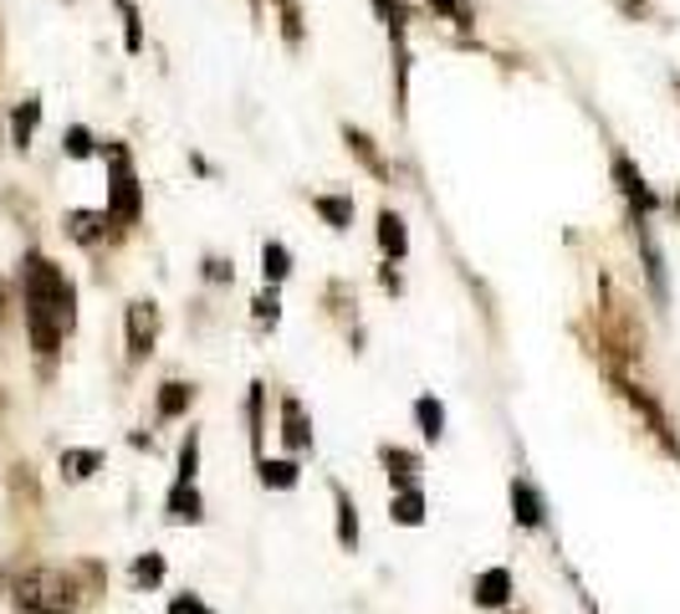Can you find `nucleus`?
<instances>
[{"instance_id":"obj_1","label":"nucleus","mask_w":680,"mask_h":614,"mask_svg":"<svg viewBox=\"0 0 680 614\" xmlns=\"http://www.w3.org/2000/svg\"><path fill=\"white\" fill-rule=\"evenodd\" d=\"M21 292H26V328H31V348L52 359L62 348V338L77 323V298L73 282L57 271V261H46L42 252H31L21 261Z\"/></svg>"},{"instance_id":"obj_2","label":"nucleus","mask_w":680,"mask_h":614,"mask_svg":"<svg viewBox=\"0 0 680 614\" xmlns=\"http://www.w3.org/2000/svg\"><path fill=\"white\" fill-rule=\"evenodd\" d=\"M15 610L21 614H73L77 610V584L62 569H26L15 579Z\"/></svg>"},{"instance_id":"obj_3","label":"nucleus","mask_w":680,"mask_h":614,"mask_svg":"<svg viewBox=\"0 0 680 614\" xmlns=\"http://www.w3.org/2000/svg\"><path fill=\"white\" fill-rule=\"evenodd\" d=\"M138 210H144V196H138L129 149H123V144H108V221H113V225H134Z\"/></svg>"},{"instance_id":"obj_4","label":"nucleus","mask_w":680,"mask_h":614,"mask_svg":"<svg viewBox=\"0 0 680 614\" xmlns=\"http://www.w3.org/2000/svg\"><path fill=\"white\" fill-rule=\"evenodd\" d=\"M159 338V308L154 302H129V359H148Z\"/></svg>"},{"instance_id":"obj_5","label":"nucleus","mask_w":680,"mask_h":614,"mask_svg":"<svg viewBox=\"0 0 680 614\" xmlns=\"http://www.w3.org/2000/svg\"><path fill=\"white\" fill-rule=\"evenodd\" d=\"M108 210H73V215H67V236L73 241H82V246H98V241L108 236Z\"/></svg>"},{"instance_id":"obj_6","label":"nucleus","mask_w":680,"mask_h":614,"mask_svg":"<svg viewBox=\"0 0 680 614\" xmlns=\"http://www.w3.org/2000/svg\"><path fill=\"white\" fill-rule=\"evenodd\" d=\"M614 180H620V190L629 196V205L635 210H655V196H650V185L639 180V169L624 159V154H614Z\"/></svg>"},{"instance_id":"obj_7","label":"nucleus","mask_w":680,"mask_h":614,"mask_svg":"<svg viewBox=\"0 0 680 614\" xmlns=\"http://www.w3.org/2000/svg\"><path fill=\"white\" fill-rule=\"evenodd\" d=\"M281 440L292 450H308L312 446V431H308V415H302V405H297L292 394L281 400Z\"/></svg>"},{"instance_id":"obj_8","label":"nucleus","mask_w":680,"mask_h":614,"mask_svg":"<svg viewBox=\"0 0 680 614\" xmlns=\"http://www.w3.org/2000/svg\"><path fill=\"white\" fill-rule=\"evenodd\" d=\"M512 600V573L506 569H487L476 579V604H487V610H502Z\"/></svg>"},{"instance_id":"obj_9","label":"nucleus","mask_w":680,"mask_h":614,"mask_svg":"<svg viewBox=\"0 0 680 614\" xmlns=\"http://www.w3.org/2000/svg\"><path fill=\"white\" fill-rule=\"evenodd\" d=\"M169 517L175 523H200L205 517V502L194 492V481H175V492H169Z\"/></svg>"},{"instance_id":"obj_10","label":"nucleus","mask_w":680,"mask_h":614,"mask_svg":"<svg viewBox=\"0 0 680 614\" xmlns=\"http://www.w3.org/2000/svg\"><path fill=\"white\" fill-rule=\"evenodd\" d=\"M389 517L400 527H420L425 523V496H420V487H410V492H394V502H389Z\"/></svg>"},{"instance_id":"obj_11","label":"nucleus","mask_w":680,"mask_h":614,"mask_svg":"<svg viewBox=\"0 0 680 614\" xmlns=\"http://www.w3.org/2000/svg\"><path fill=\"white\" fill-rule=\"evenodd\" d=\"M384 466H389V481H394V492H410V487H414V471H420V461H414L410 450L384 446Z\"/></svg>"},{"instance_id":"obj_12","label":"nucleus","mask_w":680,"mask_h":614,"mask_svg":"<svg viewBox=\"0 0 680 614\" xmlns=\"http://www.w3.org/2000/svg\"><path fill=\"white\" fill-rule=\"evenodd\" d=\"M379 246H384L394 261L410 252V231H404V221L394 215V210H384V215H379Z\"/></svg>"},{"instance_id":"obj_13","label":"nucleus","mask_w":680,"mask_h":614,"mask_svg":"<svg viewBox=\"0 0 680 614\" xmlns=\"http://www.w3.org/2000/svg\"><path fill=\"white\" fill-rule=\"evenodd\" d=\"M512 512H517L522 527H543V502H537V492L527 481H512Z\"/></svg>"},{"instance_id":"obj_14","label":"nucleus","mask_w":680,"mask_h":614,"mask_svg":"<svg viewBox=\"0 0 680 614\" xmlns=\"http://www.w3.org/2000/svg\"><path fill=\"white\" fill-rule=\"evenodd\" d=\"M36 123H42V103H36V98H26V103L15 108V119H11V144H15V149H26V144H31Z\"/></svg>"},{"instance_id":"obj_15","label":"nucleus","mask_w":680,"mask_h":614,"mask_svg":"<svg viewBox=\"0 0 680 614\" xmlns=\"http://www.w3.org/2000/svg\"><path fill=\"white\" fill-rule=\"evenodd\" d=\"M103 466V450H62V477L67 481H88Z\"/></svg>"},{"instance_id":"obj_16","label":"nucleus","mask_w":680,"mask_h":614,"mask_svg":"<svg viewBox=\"0 0 680 614\" xmlns=\"http://www.w3.org/2000/svg\"><path fill=\"white\" fill-rule=\"evenodd\" d=\"M312 210H317L333 231H348V225H354V200H343V196H317Z\"/></svg>"},{"instance_id":"obj_17","label":"nucleus","mask_w":680,"mask_h":614,"mask_svg":"<svg viewBox=\"0 0 680 614\" xmlns=\"http://www.w3.org/2000/svg\"><path fill=\"white\" fill-rule=\"evenodd\" d=\"M190 400H194V390H190V384H179V379H169V384H164V390H159V415H164V420H179V415H185V410H190Z\"/></svg>"},{"instance_id":"obj_18","label":"nucleus","mask_w":680,"mask_h":614,"mask_svg":"<svg viewBox=\"0 0 680 614\" xmlns=\"http://www.w3.org/2000/svg\"><path fill=\"white\" fill-rule=\"evenodd\" d=\"M414 420H420V431L430 435V440H441L445 435V410H441V400H414Z\"/></svg>"},{"instance_id":"obj_19","label":"nucleus","mask_w":680,"mask_h":614,"mask_svg":"<svg viewBox=\"0 0 680 614\" xmlns=\"http://www.w3.org/2000/svg\"><path fill=\"white\" fill-rule=\"evenodd\" d=\"M333 502H338V543H343V548H354V543H358L354 502H348V492H343V487H333Z\"/></svg>"},{"instance_id":"obj_20","label":"nucleus","mask_w":680,"mask_h":614,"mask_svg":"<svg viewBox=\"0 0 680 614\" xmlns=\"http://www.w3.org/2000/svg\"><path fill=\"white\" fill-rule=\"evenodd\" d=\"M261 271H267V282L277 287L287 271H292V256H287V246H277V241H267L261 246Z\"/></svg>"},{"instance_id":"obj_21","label":"nucleus","mask_w":680,"mask_h":614,"mask_svg":"<svg viewBox=\"0 0 680 614\" xmlns=\"http://www.w3.org/2000/svg\"><path fill=\"white\" fill-rule=\"evenodd\" d=\"M261 487H277V492L297 487V461H261Z\"/></svg>"},{"instance_id":"obj_22","label":"nucleus","mask_w":680,"mask_h":614,"mask_svg":"<svg viewBox=\"0 0 680 614\" xmlns=\"http://www.w3.org/2000/svg\"><path fill=\"white\" fill-rule=\"evenodd\" d=\"M159 579H164V558H159V554H144V558L134 563V584H138V589H154Z\"/></svg>"},{"instance_id":"obj_23","label":"nucleus","mask_w":680,"mask_h":614,"mask_svg":"<svg viewBox=\"0 0 680 614\" xmlns=\"http://www.w3.org/2000/svg\"><path fill=\"white\" fill-rule=\"evenodd\" d=\"M194 471H200V435H185V446H179V481H194Z\"/></svg>"},{"instance_id":"obj_24","label":"nucleus","mask_w":680,"mask_h":614,"mask_svg":"<svg viewBox=\"0 0 680 614\" xmlns=\"http://www.w3.org/2000/svg\"><path fill=\"white\" fill-rule=\"evenodd\" d=\"M119 11H123V46H129V52H138V46H144V31H138L134 0H119Z\"/></svg>"},{"instance_id":"obj_25","label":"nucleus","mask_w":680,"mask_h":614,"mask_svg":"<svg viewBox=\"0 0 680 614\" xmlns=\"http://www.w3.org/2000/svg\"><path fill=\"white\" fill-rule=\"evenodd\" d=\"M343 138L354 144V149H358V159H364V165H369L374 175H384V159L374 154V144H369V138H364V134H358V129H343Z\"/></svg>"},{"instance_id":"obj_26","label":"nucleus","mask_w":680,"mask_h":614,"mask_svg":"<svg viewBox=\"0 0 680 614\" xmlns=\"http://www.w3.org/2000/svg\"><path fill=\"white\" fill-rule=\"evenodd\" d=\"M62 144H67V154H73V159H92V134H88V129H67V138H62Z\"/></svg>"},{"instance_id":"obj_27","label":"nucleus","mask_w":680,"mask_h":614,"mask_svg":"<svg viewBox=\"0 0 680 614\" xmlns=\"http://www.w3.org/2000/svg\"><path fill=\"white\" fill-rule=\"evenodd\" d=\"M374 5H379V15H384L389 26L404 31V21H410V5H404V0H374Z\"/></svg>"},{"instance_id":"obj_28","label":"nucleus","mask_w":680,"mask_h":614,"mask_svg":"<svg viewBox=\"0 0 680 614\" xmlns=\"http://www.w3.org/2000/svg\"><path fill=\"white\" fill-rule=\"evenodd\" d=\"M435 11H445V15H456L460 26H471V11H466V0H430Z\"/></svg>"},{"instance_id":"obj_29","label":"nucleus","mask_w":680,"mask_h":614,"mask_svg":"<svg viewBox=\"0 0 680 614\" xmlns=\"http://www.w3.org/2000/svg\"><path fill=\"white\" fill-rule=\"evenodd\" d=\"M169 614H210V610H205V600H200V594H179V600L169 604Z\"/></svg>"},{"instance_id":"obj_30","label":"nucleus","mask_w":680,"mask_h":614,"mask_svg":"<svg viewBox=\"0 0 680 614\" xmlns=\"http://www.w3.org/2000/svg\"><path fill=\"white\" fill-rule=\"evenodd\" d=\"M256 317H261V323H277V292H261V298H256Z\"/></svg>"},{"instance_id":"obj_31","label":"nucleus","mask_w":680,"mask_h":614,"mask_svg":"<svg viewBox=\"0 0 680 614\" xmlns=\"http://www.w3.org/2000/svg\"><path fill=\"white\" fill-rule=\"evenodd\" d=\"M5 308H11V292H5V282H0V323H5Z\"/></svg>"}]
</instances>
